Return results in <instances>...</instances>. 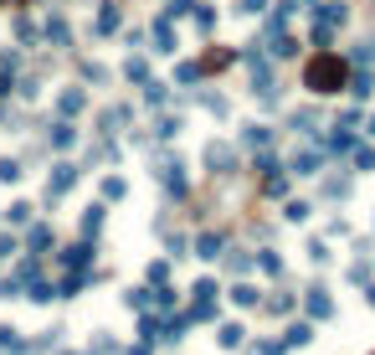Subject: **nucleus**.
<instances>
[{
	"mask_svg": "<svg viewBox=\"0 0 375 355\" xmlns=\"http://www.w3.org/2000/svg\"><path fill=\"white\" fill-rule=\"evenodd\" d=\"M303 83L314 88V93H339V88H344V62H339L335 52H319V57L303 68Z\"/></svg>",
	"mask_w": 375,
	"mask_h": 355,
	"instance_id": "nucleus-1",
	"label": "nucleus"
},
{
	"mask_svg": "<svg viewBox=\"0 0 375 355\" xmlns=\"http://www.w3.org/2000/svg\"><path fill=\"white\" fill-rule=\"evenodd\" d=\"M72 181H77V170H72V165H57V175L47 181V196H62V191H67Z\"/></svg>",
	"mask_w": 375,
	"mask_h": 355,
	"instance_id": "nucleus-2",
	"label": "nucleus"
},
{
	"mask_svg": "<svg viewBox=\"0 0 375 355\" xmlns=\"http://www.w3.org/2000/svg\"><path fill=\"white\" fill-rule=\"evenodd\" d=\"M308 314H314V319L329 314V294H324V288H308Z\"/></svg>",
	"mask_w": 375,
	"mask_h": 355,
	"instance_id": "nucleus-3",
	"label": "nucleus"
},
{
	"mask_svg": "<svg viewBox=\"0 0 375 355\" xmlns=\"http://www.w3.org/2000/svg\"><path fill=\"white\" fill-rule=\"evenodd\" d=\"M154 52H175V36H170V21L154 26Z\"/></svg>",
	"mask_w": 375,
	"mask_h": 355,
	"instance_id": "nucleus-4",
	"label": "nucleus"
},
{
	"mask_svg": "<svg viewBox=\"0 0 375 355\" xmlns=\"http://www.w3.org/2000/svg\"><path fill=\"white\" fill-rule=\"evenodd\" d=\"M47 41H57V47H67V21H47Z\"/></svg>",
	"mask_w": 375,
	"mask_h": 355,
	"instance_id": "nucleus-5",
	"label": "nucleus"
},
{
	"mask_svg": "<svg viewBox=\"0 0 375 355\" xmlns=\"http://www.w3.org/2000/svg\"><path fill=\"white\" fill-rule=\"evenodd\" d=\"M195 253H201L206 263H211V258H222V237H201V242H195Z\"/></svg>",
	"mask_w": 375,
	"mask_h": 355,
	"instance_id": "nucleus-6",
	"label": "nucleus"
},
{
	"mask_svg": "<svg viewBox=\"0 0 375 355\" xmlns=\"http://www.w3.org/2000/svg\"><path fill=\"white\" fill-rule=\"evenodd\" d=\"M72 139H77V129H72V124H57V129H52V144H57V149H67Z\"/></svg>",
	"mask_w": 375,
	"mask_h": 355,
	"instance_id": "nucleus-7",
	"label": "nucleus"
},
{
	"mask_svg": "<svg viewBox=\"0 0 375 355\" xmlns=\"http://www.w3.org/2000/svg\"><path fill=\"white\" fill-rule=\"evenodd\" d=\"M119 26V6H103L98 11V31H114Z\"/></svg>",
	"mask_w": 375,
	"mask_h": 355,
	"instance_id": "nucleus-8",
	"label": "nucleus"
},
{
	"mask_svg": "<svg viewBox=\"0 0 375 355\" xmlns=\"http://www.w3.org/2000/svg\"><path fill=\"white\" fill-rule=\"evenodd\" d=\"M206 165H211V170H216V165L227 170V165H232V149H216V144H211V149H206Z\"/></svg>",
	"mask_w": 375,
	"mask_h": 355,
	"instance_id": "nucleus-9",
	"label": "nucleus"
},
{
	"mask_svg": "<svg viewBox=\"0 0 375 355\" xmlns=\"http://www.w3.org/2000/svg\"><path fill=\"white\" fill-rule=\"evenodd\" d=\"M308 340H314V324H293L288 329V345H308Z\"/></svg>",
	"mask_w": 375,
	"mask_h": 355,
	"instance_id": "nucleus-10",
	"label": "nucleus"
},
{
	"mask_svg": "<svg viewBox=\"0 0 375 355\" xmlns=\"http://www.w3.org/2000/svg\"><path fill=\"white\" fill-rule=\"evenodd\" d=\"M232 299H237L241 309H252V304H257V288H247V283H241V288H232Z\"/></svg>",
	"mask_w": 375,
	"mask_h": 355,
	"instance_id": "nucleus-11",
	"label": "nucleus"
},
{
	"mask_svg": "<svg viewBox=\"0 0 375 355\" xmlns=\"http://www.w3.org/2000/svg\"><path fill=\"white\" fill-rule=\"evenodd\" d=\"M195 0H165V16H190Z\"/></svg>",
	"mask_w": 375,
	"mask_h": 355,
	"instance_id": "nucleus-12",
	"label": "nucleus"
},
{
	"mask_svg": "<svg viewBox=\"0 0 375 355\" xmlns=\"http://www.w3.org/2000/svg\"><path fill=\"white\" fill-rule=\"evenodd\" d=\"M77 108H82V93H77V88H72V93H62V114H77Z\"/></svg>",
	"mask_w": 375,
	"mask_h": 355,
	"instance_id": "nucleus-13",
	"label": "nucleus"
},
{
	"mask_svg": "<svg viewBox=\"0 0 375 355\" xmlns=\"http://www.w3.org/2000/svg\"><path fill=\"white\" fill-rule=\"evenodd\" d=\"M98 227H103V206H93V211L82 216V232H98Z\"/></svg>",
	"mask_w": 375,
	"mask_h": 355,
	"instance_id": "nucleus-14",
	"label": "nucleus"
},
{
	"mask_svg": "<svg viewBox=\"0 0 375 355\" xmlns=\"http://www.w3.org/2000/svg\"><path fill=\"white\" fill-rule=\"evenodd\" d=\"M0 181H6V186L21 181V165H16V160H0Z\"/></svg>",
	"mask_w": 375,
	"mask_h": 355,
	"instance_id": "nucleus-15",
	"label": "nucleus"
},
{
	"mask_svg": "<svg viewBox=\"0 0 375 355\" xmlns=\"http://www.w3.org/2000/svg\"><path fill=\"white\" fill-rule=\"evenodd\" d=\"M355 98H370V73H355V88H349Z\"/></svg>",
	"mask_w": 375,
	"mask_h": 355,
	"instance_id": "nucleus-16",
	"label": "nucleus"
},
{
	"mask_svg": "<svg viewBox=\"0 0 375 355\" xmlns=\"http://www.w3.org/2000/svg\"><path fill=\"white\" fill-rule=\"evenodd\" d=\"M355 170H375V149H355Z\"/></svg>",
	"mask_w": 375,
	"mask_h": 355,
	"instance_id": "nucleus-17",
	"label": "nucleus"
},
{
	"mask_svg": "<svg viewBox=\"0 0 375 355\" xmlns=\"http://www.w3.org/2000/svg\"><path fill=\"white\" fill-rule=\"evenodd\" d=\"M62 263H67V268H77V263H87V248H67V253H62Z\"/></svg>",
	"mask_w": 375,
	"mask_h": 355,
	"instance_id": "nucleus-18",
	"label": "nucleus"
},
{
	"mask_svg": "<svg viewBox=\"0 0 375 355\" xmlns=\"http://www.w3.org/2000/svg\"><path fill=\"white\" fill-rule=\"evenodd\" d=\"M222 345H227V350H237V345H241V329H237V324H227V329H222Z\"/></svg>",
	"mask_w": 375,
	"mask_h": 355,
	"instance_id": "nucleus-19",
	"label": "nucleus"
},
{
	"mask_svg": "<svg viewBox=\"0 0 375 355\" xmlns=\"http://www.w3.org/2000/svg\"><path fill=\"white\" fill-rule=\"evenodd\" d=\"M237 6L247 11V16H262V11H268V0H237Z\"/></svg>",
	"mask_w": 375,
	"mask_h": 355,
	"instance_id": "nucleus-20",
	"label": "nucleus"
},
{
	"mask_svg": "<svg viewBox=\"0 0 375 355\" xmlns=\"http://www.w3.org/2000/svg\"><path fill=\"white\" fill-rule=\"evenodd\" d=\"M365 299H370V309H375V288H370V294H365Z\"/></svg>",
	"mask_w": 375,
	"mask_h": 355,
	"instance_id": "nucleus-21",
	"label": "nucleus"
},
{
	"mask_svg": "<svg viewBox=\"0 0 375 355\" xmlns=\"http://www.w3.org/2000/svg\"><path fill=\"white\" fill-rule=\"evenodd\" d=\"M370 134H375V119H370Z\"/></svg>",
	"mask_w": 375,
	"mask_h": 355,
	"instance_id": "nucleus-22",
	"label": "nucleus"
}]
</instances>
